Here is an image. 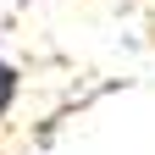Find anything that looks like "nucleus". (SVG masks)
Here are the masks:
<instances>
[{
    "mask_svg": "<svg viewBox=\"0 0 155 155\" xmlns=\"http://www.w3.org/2000/svg\"><path fill=\"white\" fill-rule=\"evenodd\" d=\"M17 89H22V78H17V67L0 55V122L11 116V105H17Z\"/></svg>",
    "mask_w": 155,
    "mask_h": 155,
    "instance_id": "1",
    "label": "nucleus"
}]
</instances>
